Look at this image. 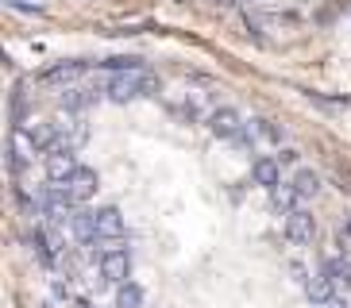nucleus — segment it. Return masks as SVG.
Segmentation results:
<instances>
[{
    "label": "nucleus",
    "instance_id": "obj_14",
    "mask_svg": "<svg viewBox=\"0 0 351 308\" xmlns=\"http://www.w3.org/2000/svg\"><path fill=\"white\" fill-rule=\"evenodd\" d=\"M143 305V289L135 285V281H124V285L116 289V308H139Z\"/></svg>",
    "mask_w": 351,
    "mask_h": 308
},
{
    "label": "nucleus",
    "instance_id": "obj_18",
    "mask_svg": "<svg viewBox=\"0 0 351 308\" xmlns=\"http://www.w3.org/2000/svg\"><path fill=\"white\" fill-rule=\"evenodd\" d=\"M32 246H35V255H39L43 266H51L54 255H51V243H47V235H43V231H35V235H32Z\"/></svg>",
    "mask_w": 351,
    "mask_h": 308
},
{
    "label": "nucleus",
    "instance_id": "obj_15",
    "mask_svg": "<svg viewBox=\"0 0 351 308\" xmlns=\"http://www.w3.org/2000/svg\"><path fill=\"white\" fill-rule=\"evenodd\" d=\"M289 185H293V189H298L301 196H317V193H320V177L313 174V170H298Z\"/></svg>",
    "mask_w": 351,
    "mask_h": 308
},
{
    "label": "nucleus",
    "instance_id": "obj_3",
    "mask_svg": "<svg viewBox=\"0 0 351 308\" xmlns=\"http://www.w3.org/2000/svg\"><path fill=\"white\" fill-rule=\"evenodd\" d=\"M62 185L70 189V196L77 201V205H85V201L101 189V177H97V170H89V166H77V170H73Z\"/></svg>",
    "mask_w": 351,
    "mask_h": 308
},
{
    "label": "nucleus",
    "instance_id": "obj_6",
    "mask_svg": "<svg viewBox=\"0 0 351 308\" xmlns=\"http://www.w3.org/2000/svg\"><path fill=\"white\" fill-rule=\"evenodd\" d=\"M313 235H317V224H313L309 212H289L286 216V239L289 243L305 246V243H313Z\"/></svg>",
    "mask_w": 351,
    "mask_h": 308
},
{
    "label": "nucleus",
    "instance_id": "obj_11",
    "mask_svg": "<svg viewBox=\"0 0 351 308\" xmlns=\"http://www.w3.org/2000/svg\"><path fill=\"white\" fill-rule=\"evenodd\" d=\"M70 227H73V235L82 239L85 246H93L97 239H101V231H97V216H93V212H73V216H70Z\"/></svg>",
    "mask_w": 351,
    "mask_h": 308
},
{
    "label": "nucleus",
    "instance_id": "obj_8",
    "mask_svg": "<svg viewBox=\"0 0 351 308\" xmlns=\"http://www.w3.org/2000/svg\"><path fill=\"white\" fill-rule=\"evenodd\" d=\"M97 231H101V239H120L128 231V224H124V212H120V208H97Z\"/></svg>",
    "mask_w": 351,
    "mask_h": 308
},
{
    "label": "nucleus",
    "instance_id": "obj_21",
    "mask_svg": "<svg viewBox=\"0 0 351 308\" xmlns=\"http://www.w3.org/2000/svg\"><path fill=\"white\" fill-rule=\"evenodd\" d=\"M328 308H348V300H340V297H332V305Z\"/></svg>",
    "mask_w": 351,
    "mask_h": 308
},
{
    "label": "nucleus",
    "instance_id": "obj_1",
    "mask_svg": "<svg viewBox=\"0 0 351 308\" xmlns=\"http://www.w3.org/2000/svg\"><path fill=\"white\" fill-rule=\"evenodd\" d=\"M108 101L116 104H128V101H139V97H151L155 92V77L143 70H124V73H116L112 81H108Z\"/></svg>",
    "mask_w": 351,
    "mask_h": 308
},
{
    "label": "nucleus",
    "instance_id": "obj_9",
    "mask_svg": "<svg viewBox=\"0 0 351 308\" xmlns=\"http://www.w3.org/2000/svg\"><path fill=\"white\" fill-rule=\"evenodd\" d=\"M58 123H32V127H23V139H27V146L32 151H51L54 143H58Z\"/></svg>",
    "mask_w": 351,
    "mask_h": 308
},
{
    "label": "nucleus",
    "instance_id": "obj_2",
    "mask_svg": "<svg viewBox=\"0 0 351 308\" xmlns=\"http://www.w3.org/2000/svg\"><path fill=\"white\" fill-rule=\"evenodd\" d=\"M97 262H101V277H104V281H112V285H124L128 277H132V255H128L124 246L101 251Z\"/></svg>",
    "mask_w": 351,
    "mask_h": 308
},
{
    "label": "nucleus",
    "instance_id": "obj_5",
    "mask_svg": "<svg viewBox=\"0 0 351 308\" xmlns=\"http://www.w3.org/2000/svg\"><path fill=\"white\" fill-rule=\"evenodd\" d=\"M208 131L217 135V139H239L243 135V120H239L236 108H217V112L208 116Z\"/></svg>",
    "mask_w": 351,
    "mask_h": 308
},
{
    "label": "nucleus",
    "instance_id": "obj_13",
    "mask_svg": "<svg viewBox=\"0 0 351 308\" xmlns=\"http://www.w3.org/2000/svg\"><path fill=\"white\" fill-rule=\"evenodd\" d=\"M298 201L301 193L293 189V185H278V189H270V205H274V212H298Z\"/></svg>",
    "mask_w": 351,
    "mask_h": 308
},
{
    "label": "nucleus",
    "instance_id": "obj_7",
    "mask_svg": "<svg viewBox=\"0 0 351 308\" xmlns=\"http://www.w3.org/2000/svg\"><path fill=\"white\" fill-rule=\"evenodd\" d=\"M93 62H85V58H70V62H54L51 70L43 73V81L47 85H62V81H77L85 70H89Z\"/></svg>",
    "mask_w": 351,
    "mask_h": 308
},
{
    "label": "nucleus",
    "instance_id": "obj_17",
    "mask_svg": "<svg viewBox=\"0 0 351 308\" xmlns=\"http://www.w3.org/2000/svg\"><path fill=\"white\" fill-rule=\"evenodd\" d=\"M324 274H328L332 281H343V285L351 289V262H343V258H332L328 266H324Z\"/></svg>",
    "mask_w": 351,
    "mask_h": 308
},
{
    "label": "nucleus",
    "instance_id": "obj_19",
    "mask_svg": "<svg viewBox=\"0 0 351 308\" xmlns=\"http://www.w3.org/2000/svg\"><path fill=\"white\" fill-rule=\"evenodd\" d=\"M4 8H12V12H27V16H43V4H23V0H4Z\"/></svg>",
    "mask_w": 351,
    "mask_h": 308
},
{
    "label": "nucleus",
    "instance_id": "obj_4",
    "mask_svg": "<svg viewBox=\"0 0 351 308\" xmlns=\"http://www.w3.org/2000/svg\"><path fill=\"white\" fill-rule=\"evenodd\" d=\"M77 170V158H73V151H47V162H43V174H47V181H58L62 185L66 177Z\"/></svg>",
    "mask_w": 351,
    "mask_h": 308
},
{
    "label": "nucleus",
    "instance_id": "obj_10",
    "mask_svg": "<svg viewBox=\"0 0 351 308\" xmlns=\"http://www.w3.org/2000/svg\"><path fill=\"white\" fill-rule=\"evenodd\" d=\"M251 177H255V185H263V189H278L282 185L278 158H255V162H251Z\"/></svg>",
    "mask_w": 351,
    "mask_h": 308
},
{
    "label": "nucleus",
    "instance_id": "obj_20",
    "mask_svg": "<svg viewBox=\"0 0 351 308\" xmlns=\"http://www.w3.org/2000/svg\"><path fill=\"white\" fill-rule=\"evenodd\" d=\"M255 127H258V131H263V135H267L270 143H282V131H278V127H274V123H270V120H255Z\"/></svg>",
    "mask_w": 351,
    "mask_h": 308
},
{
    "label": "nucleus",
    "instance_id": "obj_22",
    "mask_svg": "<svg viewBox=\"0 0 351 308\" xmlns=\"http://www.w3.org/2000/svg\"><path fill=\"white\" fill-rule=\"evenodd\" d=\"M213 4H220V8H228V4H232V0H213Z\"/></svg>",
    "mask_w": 351,
    "mask_h": 308
},
{
    "label": "nucleus",
    "instance_id": "obj_16",
    "mask_svg": "<svg viewBox=\"0 0 351 308\" xmlns=\"http://www.w3.org/2000/svg\"><path fill=\"white\" fill-rule=\"evenodd\" d=\"M97 66L124 73V70H143V58H139V54H116V58H104V62H97Z\"/></svg>",
    "mask_w": 351,
    "mask_h": 308
},
{
    "label": "nucleus",
    "instance_id": "obj_12",
    "mask_svg": "<svg viewBox=\"0 0 351 308\" xmlns=\"http://www.w3.org/2000/svg\"><path fill=\"white\" fill-rule=\"evenodd\" d=\"M305 293H309L313 305H324V308L332 305V297H336V293H332V277H328V274L309 277V281H305Z\"/></svg>",
    "mask_w": 351,
    "mask_h": 308
}]
</instances>
